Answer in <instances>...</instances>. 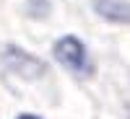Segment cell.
<instances>
[{"label": "cell", "mask_w": 130, "mask_h": 119, "mask_svg": "<svg viewBox=\"0 0 130 119\" xmlns=\"http://www.w3.org/2000/svg\"><path fill=\"white\" fill-rule=\"evenodd\" d=\"M52 55H55L57 62L65 70H70L73 75H91L94 73V65L89 60V49H86V44L78 36H73V34L60 36L55 44H52Z\"/></svg>", "instance_id": "1"}, {"label": "cell", "mask_w": 130, "mask_h": 119, "mask_svg": "<svg viewBox=\"0 0 130 119\" xmlns=\"http://www.w3.org/2000/svg\"><path fill=\"white\" fill-rule=\"evenodd\" d=\"M94 10L112 23H130V3L127 0H96Z\"/></svg>", "instance_id": "2"}, {"label": "cell", "mask_w": 130, "mask_h": 119, "mask_svg": "<svg viewBox=\"0 0 130 119\" xmlns=\"http://www.w3.org/2000/svg\"><path fill=\"white\" fill-rule=\"evenodd\" d=\"M16 119H42V116H37V114H18Z\"/></svg>", "instance_id": "3"}]
</instances>
